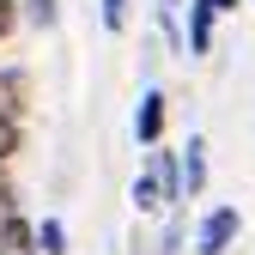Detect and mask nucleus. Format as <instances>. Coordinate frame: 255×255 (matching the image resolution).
<instances>
[{
    "label": "nucleus",
    "instance_id": "1",
    "mask_svg": "<svg viewBox=\"0 0 255 255\" xmlns=\"http://www.w3.org/2000/svg\"><path fill=\"white\" fill-rule=\"evenodd\" d=\"M237 231H243V213L237 207H213L201 219V231H195V255H225L237 243Z\"/></svg>",
    "mask_w": 255,
    "mask_h": 255
},
{
    "label": "nucleus",
    "instance_id": "2",
    "mask_svg": "<svg viewBox=\"0 0 255 255\" xmlns=\"http://www.w3.org/2000/svg\"><path fill=\"white\" fill-rule=\"evenodd\" d=\"M164 122H170L164 91L146 85V98H140V110H134V140H140V146H158V140H164Z\"/></svg>",
    "mask_w": 255,
    "mask_h": 255
},
{
    "label": "nucleus",
    "instance_id": "3",
    "mask_svg": "<svg viewBox=\"0 0 255 255\" xmlns=\"http://www.w3.org/2000/svg\"><path fill=\"white\" fill-rule=\"evenodd\" d=\"M201 195H207V140L188 134V146H182V201H201Z\"/></svg>",
    "mask_w": 255,
    "mask_h": 255
},
{
    "label": "nucleus",
    "instance_id": "4",
    "mask_svg": "<svg viewBox=\"0 0 255 255\" xmlns=\"http://www.w3.org/2000/svg\"><path fill=\"white\" fill-rule=\"evenodd\" d=\"M213 24H219L213 0H188V55H213Z\"/></svg>",
    "mask_w": 255,
    "mask_h": 255
},
{
    "label": "nucleus",
    "instance_id": "5",
    "mask_svg": "<svg viewBox=\"0 0 255 255\" xmlns=\"http://www.w3.org/2000/svg\"><path fill=\"white\" fill-rule=\"evenodd\" d=\"M37 255H67V225L61 219H43L37 225Z\"/></svg>",
    "mask_w": 255,
    "mask_h": 255
},
{
    "label": "nucleus",
    "instance_id": "6",
    "mask_svg": "<svg viewBox=\"0 0 255 255\" xmlns=\"http://www.w3.org/2000/svg\"><path fill=\"white\" fill-rule=\"evenodd\" d=\"M24 110V73H0V116Z\"/></svg>",
    "mask_w": 255,
    "mask_h": 255
},
{
    "label": "nucleus",
    "instance_id": "7",
    "mask_svg": "<svg viewBox=\"0 0 255 255\" xmlns=\"http://www.w3.org/2000/svg\"><path fill=\"white\" fill-rule=\"evenodd\" d=\"M24 146V128H18V116H0V164H12V152Z\"/></svg>",
    "mask_w": 255,
    "mask_h": 255
},
{
    "label": "nucleus",
    "instance_id": "8",
    "mask_svg": "<svg viewBox=\"0 0 255 255\" xmlns=\"http://www.w3.org/2000/svg\"><path fill=\"white\" fill-rule=\"evenodd\" d=\"M128 6H134V0H104V30H128Z\"/></svg>",
    "mask_w": 255,
    "mask_h": 255
},
{
    "label": "nucleus",
    "instance_id": "9",
    "mask_svg": "<svg viewBox=\"0 0 255 255\" xmlns=\"http://www.w3.org/2000/svg\"><path fill=\"white\" fill-rule=\"evenodd\" d=\"M24 18L30 24H55V0H24Z\"/></svg>",
    "mask_w": 255,
    "mask_h": 255
},
{
    "label": "nucleus",
    "instance_id": "10",
    "mask_svg": "<svg viewBox=\"0 0 255 255\" xmlns=\"http://www.w3.org/2000/svg\"><path fill=\"white\" fill-rule=\"evenodd\" d=\"M12 24H18V0H0V43L12 37Z\"/></svg>",
    "mask_w": 255,
    "mask_h": 255
},
{
    "label": "nucleus",
    "instance_id": "11",
    "mask_svg": "<svg viewBox=\"0 0 255 255\" xmlns=\"http://www.w3.org/2000/svg\"><path fill=\"white\" fill-rule=\"evenodd\" d=\"M0 201H12V182H6V164H0Z\"/></svg>",
    "mask_w": 255,
    "mask_h": 255
},
{
    "label": "nucleus",
    "instance_id": "12",
    "mask_svg": "<svg viewBox=\"0 0 255 255\" xmlns=\"http://www.w3.org/2000/svg\"><path fill=\"white\" fill-rule=\"evenodd\" d=\"M213 6H219V12H237V6H243V0H213Z\"/></svg>",
    "mask_w": 255,
    "mask_h": 255
},
{
    "label": "nucleus",
    "instance_id": "13",
    "mask_svg": "<svg viewBox=\"0 0 255 255\" xmlns=\"http://www.w3.org/2000/svg\"><path fill=\"white\" fill-rule=\"evenodd\" d=\"M158 6H164V12H170V6H182V0H158Z\"/></svg>",
    "mask_w": 255,
    "mask_h": 255
}]
</instances>
